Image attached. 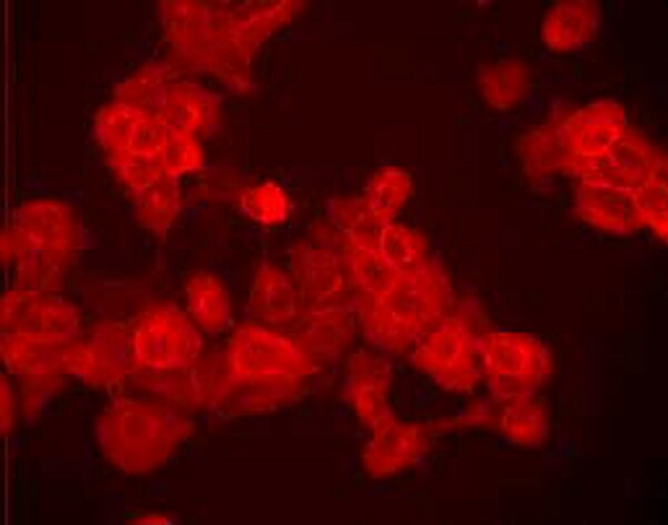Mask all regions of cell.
Returning <instances> with one entry per match:
<instances>
[{
    "instance_id": "cell-1",
    "label": "cell",
    "mask_w": 668,
    "mask_h": 525,
    "mask_svg": "<svg viewBox=\"0 0 668 525\" xmlns=\"http://www.w3.org/2000/svg\"><path fill=\"white\" fill-rule=\"evenodd\" d=\"M85 245V229L72 207L61 200L33 199L16 209L1 236V258L13 264V287L55 291Z\"/></svg>"
},
{
    "instance_id": "cell-2",
    "label": "cell",
    "mask_w": 668,
    "mask_h": 525,
    "mask_svg": "<svg viewBox=\"0 0 668 525\" xmlns=\"http://www.w3.org/2000/svg\"><path fill=\"white\" fill-rule=\"evenodd\" d=\"M195 430L191 413L176 405L116 395L98 416L95 436L104 457L134 475L165 465Z\"/></svg>"
},
{
    "instance_id": "cell-3",
    "label": "cell",
    "mask_w": 668,
    "mask_h": 525,
    "mask_svg": "<svg viewBox=\"0 0 668 525\" xmlns=\"http://www.w3.org/2000/svg\"><path fill=\"white\" fill-rule=\"evenodd\" d=\"M451 287L442 268L429 259L414 271L400 274L377 296L357 303L364 335L377 347L403 351L443 318L451 306Z\"/></svg>"
},
{
    "instance_id": "cell-4",
    "label": "cell",
    "mask_w": 668,
    "mask_h": 525,
    "mask_svg": "<svg viewBox=\"0 0 668 525\" xmlns=\"http://www.w3.org/2000/svg\"><path fill=\"white\" fill-rule=\"evenodd\" d=\"M482 370L499 402L531 397L552 369L547 346L536 336L489 331L478 340Z\"/></svg>"
},
{
    "instance_id": "cell-5",
    "label": "cell",
    "mask_w": 668,
    "mask_h": 525,
    "mask_svg": "<svg viewBox=\"0 0 668 525\" xmlns=\"http://www.w3.org/2000/svg\"><path fill=\"white\" fill-rule=\"evenodd\" d=\"M226 361L233 379L247 382L302 380L317 368L296 341L257 323L234 330Z\"/></svg>"
},
{
    "instance_id": "cell-6",
    "label": "cell",
    "mask_w": 668,
    "mask_h": 525,
    "mask_svg": "<svg viewBox=\"0 0 668 525\" xmlns=\"http://www.w3.org/2000/svg\"><path fill=\"white\" fill-rule=\"evenodd\" d=\"M135 368L174 372L194 367L203 337L177 305L164 303L145 310L131 327Z\"/></svg>"
},
{
    "instance_id": "cell-7",
    "label": "cell",
    "mask_w": 668,
    "mask_h": 525,
    "mask_svg": "<svg viewBox=\"0 0 668 525\" xmlns=\"http://www.w3.org/2000/svg\"><path fill=\"white\" fill-rule=\"evenodd\" d=\"M479 344L466 323L446 316L414 345L410 360L442 388L468 393L481 378L477 357Z\"/></svg>"
},
{
    "instance_id": "cell-8",
    "label": "cell",
    "mask_w": 668,
    "mask_h": 525,
    "mask_svg": "<svg viewBox=\"0 0 668 525\" xmlns=\"http://www.w3.org/2000/svg\"><path fill=\"white\" fill-rule=\"evenodd\" d=\"M80 324L78 308L55 291L13 287L0 299L1 334L75 339Z\"/></svg>"
},
{
    "instance_id": "cell-9",
    "label": "cell",
    "mask_w": 668,
    "mask_h": 525,
    "mask_svg": "<svg viewBox=\"0 0 668 525\" xmlns=\"http://www.w3.org/2000/svg\"><path fill=\"white\" fill-rule=\"evenodd\" d=\"M662 150L629 126L601 155L577 160L569 174L582 184L636 191L654 171Z\"/></svg>"
},
{
    "instance_id": "cell-10",
    "label": "cell",
    "mask_w": 668,
    "mask_h": 525,
    "mask_svg": "<svg viewBox=\"0 0 668 525\" xmlns=\"http://www.w3.org/2000/svg\"><path fill=\"white\" fill-rule=\"evenodd\" d=\"M81 337L75 339L1 334L0 354L7 370L19 380L78 378Z\"/></svg>"
},
{
    "instance_id": "cell-11",
    "label": "cell",
    "mask_w": 668,
    "mask_h": 525,
    "mask_svg": "<svg viewBox=\"0 0 668 525\" xmlns=\"http://www.w3.org/2000/svg\"><path fill=\"white\" fill-rule=\"evenodd\" d=\"M288 269L311 313L343 310L342 298L353 288L344 257L328 248L298 245L288 255Z\"/></svg>"
},
{
    "instance_id": "cell-12",
    "label": "cell",
    "mask_w": 668,
    "mask_h": 525,
    "mask_svg": "<svg viewBox=\"0 0 668 525\" xmlns=\"http://www.w3.org/2000/svg\"><path fill=\"white\" fill-rule=\"evenodd\" d=\"M433 429L395 417L371 432L361 453L364 470L372 478H386L412 467L429 450Z\"/></svg>"
},
{
    "instance_id": "cell-13",
    "label": "cell",
    "mask_w": 668,
    "mask_h": 525,
    "mask_svg": "<svg viewBox=\"0 0 668 525\" xmlns=\"http://www.w3.org/2000/svg\"><path fill=\"white\" fill-rule=\"evenodd\" d=\"M391 380V366L380 355L358 349L350 356L345 398L360 423L371 432L395 417L389 402Z\"/></svg>"
},
{
    "instance_id": "cell-14",
    "label": "cell",
    "mask_w": 668,
    "mask_h": 525,
    "mask_svg": "<svg viewBox=\"0 0 668 525\" xmlns=\"http://www.w3.org/2000/svg\"><path fill=\"white\" fill-rule=\"evenodd\" d=\"M135 369L131 328L121 321L95 326L82 344L78 378L92 388L121 387Z\"/></svg>"
},
{
    "instance_id": "cell-15",
    "label": "cell",
    "mask_w": 668,
    "mask_h": 525,
    "mask_svg": "<svg viewBox=\"0 0 668 525\" xmlns=\"http://www.w3.org/2000/svg\"><path fill=\"white\" fill-rule=\"evenodd\" d=\"M561 126L574 162L603 153L628 123L623 107L606 99L577 109L561 120Z\"/></svg>"
},
{
    "instance_id": "cell-16",
    "label": "cell",
    "mask_w": 668,
    "mask_h": 525,
    "mask_svg": "<svg viewBox=\"0 0 668 525\" xmlns=\"http://www.w3.org/2000/svg\"><path fill=\"white\" fill-rule=\"evenodd\" d=\"M574 204L577 215L601 230L625 235L645 227L635 194L630 190L580 182Z\"/></svg>"
},
{
    "instance_id": "cell-17",
    "label": "cell",
    "mask_w": 668,
    "mask_h": 525,
    "mask_svg": "<svg viewBox=\"0 0 668 525\" xmlns=\"http://www.w3.org/2000/svg\"><path fill=\"white\" fill-rule=\"evenodd\" d=\"M157 118L168 128L198 138L215 129L219 120V100L202 85L177 76L166 88Z\"/></svg>"
},
{
    "instance_id": "cell-18",
    "label": "cell",
    "mask_w": 668,
    "mask_h": 525,
    "mask_svg": "<svg viewBox=\"0 0 668 525\" xmlns=\"http://www.w3.org/2000/svg\"><path fill=\"white\" fill-rule=\"evenodd\" d=\"M160 16L174 50L191 69L204 70L209 51L210 2L163 1Z\"/></svg>"
},
{
    "instance_id": "cell-19",
    "label": "cell",
    "mask_w": 668,
    "mask_h": 525,
    "mask_svg": "<svg viewBox=\"0 0 668 525\" xmlns=\"http://www.w3.org/2000/svg\"><path fill=\"white\" fill-rule=\"evenodd\" d=\"M301 298L292 278L275 265L263 261L255 271L248 295V309L254 323L283 326L299 314Z\"/></svg>"
},
{
    "instance_id": "cell-20",
    "label": "cell",
    "mask_w": 668,
    "mask_h": 525,
    "mask_svg": "<svg viewBox=\"0 0 668 525\" xmlns=\"http://www.w3.org/2000/svg\"><path fill=\"white\" fill-rule=\"evenodd\" d=\"M301 387V380L247 382L228 374L210 407L228 416L264 414L289 403Z\"/></svg>"
},
{
    "instance_id": "cell-21",
    "label": "cell",
    "mask_w": 668,
    "mask_h": 525,
    "mask_svg": "<svg viewBox=\"0 0 668 525\" xmlns=\"http://www.w3.org/2000/svg\"><path fill=\"white\" fill-rule=\"evenodd\" d=\"M600 17V6L596 1H558L550 8L542 22L541 39L554 51L579 49L596 38Z\"/></svg>"
},
{
    "instance_id": "cell-22",
    "label": "cell",
    "mask_w": 668,
    "mask_h": 525,
    "mask_svg": "<svg viewBox=\"0 0 668 525\" xmlns=\"http://www.w3.org/2000/svg\"><path fill=\"white\" fill-rule=\"evenodd\" d=\"M126 380L139 392L138 398L176 405L190 413L207 407L195 366L174 372L135 368Z\"/></svg>"
},
{
    "instance_id": "cell-23",
    "label": "cell",
    "mask_w": 668,
    "mask_h": 525,
    "mask_svg": "<svg viewBox=\"0 0 668 525\" xmlns=\"http://www.w3.org/2000/svg\"><path fill=\"white\" fill-rule=\"evenodd\" d=\"M517 149L524 170L532 177L569 172L573 164L561 120L531 128L519 138Z\"/></svg>"
},
{
    "instance_id": "cell-24",
    "label": "cell",
    "mask_w": 668,
    "mask_h": 525,
    "mask_svg": "<svg viewBox=\"0 0 668 525\" xmlns=\"http://www.w3.org/2000/svg\"><path fill=\"white\" fill-rule=\"evenodd\" d=\"M184 290L188 314L205 333L218 336L229 328V294L215 275L196 271L187 278Z\"/></svg>"
},
{
    "instance_id": "cell-25",
    "label": "cell",
    "mask_w": 668,
    "mask_h": 525,
    "mask_svg": "<svg viewBox=\"0 0 668 525\" xmlns=\"http://www.w3.org/2000/svg\"><path fill=\"white\" fill-rule=\"evenodd\" d=\"M529 86V68L515 58L488 63L478 73V89L481 97L489 106L502 111L520 103Z\"/></svg>"
},
{
    "instance_id": "cell-26",
    "label": "cell",
    "mask_w": 668,
    "mask_h": 525,
    "mask_svg": "<svg viewBox=\"0 0 668 525\" xmlns=\"http://www.w3.org/2000/svg\"><path fill=\"white\" fill-rule=\"evenodd\" d=\"M179 178L163 174L153 182L132 191L139 224L156 234H165L181 210Z\"/></svg>"
},
{
    "instance_id": "cell-27",
    "label": "cell",
    "mask_w": 668,
    "mask_h": 525,
    "mask_svg": "<svg viewBox=\"0 0 668 525\" xmlns=\"http://www.w3.org/2000/svg\"><path fill=\"white\" fill-rule=\"evenodd\" d=\"M175 77L173 67L165 62L146 63L116 86L114 101L157 118L166 88Z\"/></svg>"
},
{
    "instance_id": "cell-28",
    "label": "cell",
    "mask_w": 668,
    "mask_h": 525,
    "mask_svg": "<svg viewBox=\"0 0 668 525\" xmlns=\"http://www.w3.org/2000/svg\"><path fill=\"white\" fill-rule=\"evenodd\" d=\"M412 191V178L397 167H385L370 180L364 199L373 219L381 226L392 222L407 201Z\"/></svg>"
},
{
    "instance_id": "cell-29",
    "label": "cell",
    "mask_w": 668,
    "mask_h": 525,
    "mask_svg": "<svg viewBox=\"0 0 668 525\" xmlns=\"http://www.w3.org/2000/svg\"><path fill=\"white\" fill-rule=\"evenodd\" d=\"M377 250L386 264L400 274L414 271L428 260V247L422 235L407 226L389 222L382 227Z\"/></svg>"
},
{
    "instance_id": "cell-30",
    "label": "cell",
    "mask_w": 668,
    "mask_h": 525,
    "mask_svg": "<svg viewBox=\"0 0 668 525\" xmlns=\"http://www.w3.org/2000/svg\"><path fill=\"white\" fill-rule=\"evenodd\" d=\"M331 222L352 244L377 248V239L383 226L377 224L362 197L333 198L326 204Z\"/></svg>"
},
{
    "instance_id": "cell-31",
    "label": "cell",
    "mask_w": 668,
    "mask_h": 525,
    "mask_svg": "<svg viewBox=\"0 0 668 525\" xmlns=\"http://www.w3.org/2000/svg\"><path fill=\"white\" fill-rule=\"evenodd\" d=\"M145 111L114 101L96 115L94 133L107 156L125 153L135 137Z\"/></svg>"
},
{
    "instance_id": "cell-32",
    "label": "cell",
    "mask_w": 668,
    "mask_h": 525,
    "mask_svg": "<svg viewBox=\"0 0 668 525\" xmlns=\"http://www.w3.org/2000/svg\"><path fill=\"white\" fill-rule=\"evenodd\" d=\"M645 227L661 240L668 238L667 158L662 152L649 178L633 191Z\"/></svg>"
},
{
    "instance_id": "cell-33",
    "label": "cell",
    "mask_w": 668,
    "mask_h": 525,
    "mask_svg": "<svg viewBox=\"0 0 668 525\" xmlns=\"http://www.w3.org/2000/svg\"><path fill=\"white\" fill-rule=\"evenodd\" d=\"M505 407L500 415L501 430L511 439L524 445L538 444L547 433V413L540 402L532 397L502 402Z\"/></svg>"
},
{
    "instance_id": "cell-34",
    "label": "cell",
    "mask_w": 668,
    "mask_h": 525,
    "mask_svg": "<svg viewBox=\"0 0 668 525\" xmlns=\"http://www.w3.org/2000/svg\"><path fill=\"white\" fill-rule=\"evenodd\" d=\"M239 208L248 219L265 226L283 224L291 211L286 191L275 181L246 188L240 194Z\"/></svg>"
},
{
    "instance_id": "cell-35",
    "label": "cell",
    "mask_w": 668,
    "mask_h": 525,
    "mask_svg": "<svg viewBox=\"0 0 668 525\" xmlns=\"http://www.w3.org/2000/svg\"><path fill=\"white\" fill-rule=\"evenodd\" d=\"M159 161L168 174L179 178L202 169L205 155L198 138L186 131L167 127Z\"/></svg>"
},
{
    "instance_id": "cell-36",
    "label": "cell",
    "mask_w": 668,
    "mask_h": 525,
    "mask_svg": "<svg viewBox=\"0 0 668 525\" xmlns=\"http://www.w3.org/2000/svg\"><path fill=\"white\" fill-rule=\"evenodd\" d=\"M107 157L115 175L131 192L153 182L166 172L159 160H149L129 155H110Z\"/></svg>"
},
{
    "instance_id": "cell-37",
    "label": "cell",
    "mask_w": 668,
    "mask_h": 525,
    "mask_svg": "<svg viewBox=\"0 0 668 525\" xmlns=\"http://www.w3.org/2000/svg\"><path fill=\"white\" fill-rule=\"evenodd\" d=\"M63 378L20 380V408L26 416L36 415L62 386Z\"/></svg>"
},
{
    "instance_id": "cell-38",
    "label": "cell",
    "mask_w": 668,
    "mask_h": 525,
    "mask_svg": "<svg viewBox=\"0 0 668 525\" xmlns=\"http://www.w3.org/2000/svg\"><path fill=\"white\" fill-rule=\"evenodd\" d=\"M17 396L9 379L0 378V432L2 437L10 436L17 423Z\"/></svg>"
},
{
    "instance_id": "cell-39",
    "label": "cell",
    "mask_w": 668,
    "mask_h": 525,
    "mask_svg": "<svg viewBox=\"0 0 668 525\" xmlns=\"http://www.w3.org/2000/svg\"><path fill=\"white\" fill-rule=\"evenodd\" d=\"M126 523H128V524L170 525V524H174L175 521L170 516L165 515V514L148 513V514L137 516L135 518H129Z\"/></svg>"
}]
</instances>
